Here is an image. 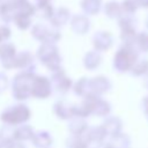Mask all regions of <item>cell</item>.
Masks as SVG:
<instances>
[{
    "label": "cell",
    "mask_w": 148,
    "mask_h": 148,
    "mask_svg": "<svg viewBox=\"0 0 148 148\" xmlns=\"http://www.w3.org/2000/svg\"><path fill=\"white\" fill-rule=\"evenodd\" d=\"M87 128H88V125H87V121L84 120V118H81V117H77V116H73L69 119L68 130L72 133V135H80Z\"/></svg>",
    "instance_id": "cell-18"
},
{
    "label": "cell",
    "mask_w": 148,
    "mask_h": 148,
    "mask_svg": "<svg viewBox=\"0 0 148 148\" xmlns=\"http://www.w3.org/2000/svg\"><path fill=\"white\" fill-rule=\"evenodd\" d=\"M53 111L56 116L60 119H71L74 116V105L66 101H58L53 105Z\"/></svg>",
    "instance_id": "cell-12"
},
{
    "label": "cell",
    "mask_w": 148,
    "mask_h": 148,
    "mask_svg": "<svg viewBox=\"0 0 148 148\" xmlns=\"http://www.w3.org/2000/svg\"><path fill=\"white\" fill-rule=\"evenodd\" d=\"M15 15H16V7L12 2L6 1L0 5V17L3 22L9 23L14 21Z\"/></svg>",
    "instance_id": "cell-20"
},
{
    "label": "cell",
    "mask_w": 148,
    "mask_h": 148,
    "mask_svg": "<svg viewBox=\"0 0 148 148\" xmlns=\"http://www.w3.org/2000/svg\"><path fill=\"white\" fill-rule=\"evenodd\" d=\"M147 73H148V59H146V58L139 59L138 58V60L131 68V74L135 75V76H141Z\"/></svg>",
    "instance_id": "cell-28"
},
{
    "label": "cell",
    "mask_w": 148,
    "mask_h": 148,
    "mask_svg": "<svg viewBox=\"0 0 148 148\" xmlns=\"http://www.w3.org/2000/svg\"><path fill=\"white\" fill-rule=\"evenodd\" d=\"M9 2H12L15 7H17V6H20L21 3H23V2H25L27 0H8Z\"/></svg>",
    "instance_id": "cell-38"
},
{
    "label": "cell",
    "mask_w": 148,
    "mask_h": 148,
    "mask_svg": "<svg viewBox=\"0 0 148 148\" xmlns=\"http://www.w3.org/2000/svg\"><path fill=\"white\" fill-rule=\"evenodd\" d=\"M35 132L29 125H20L18 127H15V141H25L31 140Z\"/></svg>",
    "instance_id": "cell-23"
},
{
    "label": "cell",
    "mask_w": 148,
    "mask_h": 148,
    "mask_svg": "<svg viewBox=\"0 0 148 148\" xmlns=\"http://www.w3.org/2000/svg\"><path fill=\"white\" fill-rule=\"evenodd\" d=\"M138 8L141 7V8H148V0H134Z\"/></svg>",
    "instance_id": "cell-35"
},
{
    "label": "cell",
    "mask_w": 148,
    "mask_h": 148,
    "mask_svg": "<svg viewBox=\"0 0 148 148\" xmlns=\"http://www.w3.org/2000/svg\"><path fill=\"white\" fill-rule=\"evenodd\" d=\"M121 120L117 117H109L106 118V120L102 124V128L105 133V136L106 135H110L111 138L121 133Z\"/></svg>",
    "instance_id": "cell-13"
},
{
    "label": "cell",
    "mask_w": 148,
    "mask_h": 148,
    "mask_svg": "<svg viewBox=\"0 0 148 148\" xmlns=\"http://www.w3.org/2000/svg\"><path fill=\"white\" fill-rule=\"evenodd\" d=\"M14 23L16 24V27L21 30H25L28 29L30 25H31V17L25 15V14H22V13H17L16 12V15L14 17Z\"/></svg>",
    "instance_id": "cell-29"
},
{
    "label": "cell",
    "mask_w": 148,
    "mask_h": 148,
    "mask_svg": "<svg viewBox=\"0 0 148 148\" xmlns=\"http://www.w3.org/2000/svg\"><path fill=\"white\" fill-rule=\"evenodd\" d=\"M102 7V0H81V9L87 15H96Z\"/></svg>",
    "instance_id": "cell-22"
},
{
    "label": "cell",
    "mask_w": 148,
    "mask_h": 148,
    "mask_svg": "<svg viewBox=\"0 0 148 148\" xmlns=\"http://www.w3.org/2000/svg\"><path fill=\"white\" fill-rule=\"evenodd\" d=\"M37 58L52 73L60 69L61 57L58 53V47L56 46V44L43 43L37 51Z\"/></svg>",
    "instance_id": "cell-2"
},
{
    "label": "cell",
    "mask_w": 148,
    "mask_h": 148,
    "mask_svg": "<svg viewBox=\"0 0 148 148\" xmlns=\"http://www.w3.org/2000/svg\"><path fill=\"white\" fill-rule=\"evenodd\" d=\"M146 27H147V29H148V15H147V17H146Z\"/></svg>",
    "instance_id": "cell-41"
},
{
    "label": "cell",
    "mask_w": 148,
    "mask_h": 148,
    "mask_svg": "<svg viewBox=\"0 0 148 148\" xmlns=\"http://www.w3.org/2000/svg\"><path fill=\"white\" fill-rule=\"evenodd\" d=\"M69 17H71L69 10L67 8H65V7H60V8L56 9V10H53V15L50 18L51 25H53L54 28L62 27L68 22Z\"/></svg>",
    "instance_id": "cell-15"
},
{
    "label": "cell",
    "mask_w": 148,
    "mask_h": 148,
    "mask_svg": "<svg viewBox=\"0 0 148 148\" xmlns=\"http://www.w3.org/2000/svg\"><path fill=\"white\" fill-rule=\"evenodd\" d=\"M142 110H143V113H145L146 118L148 119V96H146L142 99Z\"/></svg>",
    "instance_id": "cell-34"
},
{
    "label": "cell",
    "mask_w": 148,
    "mask_h": 148,
    "mask_svg": "<svg viewBox=\"0 0 148 148\" xmlns=\"http://www.w3.org/2000/svg\"><path fill=\"white\" fill-rule=\"evenodd\" d=\"M16 56V49L10 43H3L0 44V60L2 67L6 69L14 68V61Z\"/></svg>",
    "instance_id": "cell-9"
},
{
    "label": "cell",
    "mask_w": 148,
    "mask_h": 148,
    "mask_svg": "<svg viewBox=\"0 0 148 148\" xmlns=\"http://www.w3.org/2000/svg\"><path fill=\"white\" fill-rule=\"evenodd\" d=\"M0 43H2V39H1V37H0Z\"/></svg>",
    "instance_id": "cell-43"
},
{
    "label": "cell",
    "mask_w": 148,
    "mask_h": 148,
    "mask_svg": "<svg viewBox=\"0 0 148 148\" xmlns=\"http://www.w3.org/2000/svg\"><path fill=\"white\" fill-rule=\"evenodd\" d=\"M101 61H102V57H101L99 52H97L96 50L89 51V52L84 56V58H83V65H84V67H86L87 69H89V71L96 69V68L99 66Z\"/></svg>",
    "instance_id": "cell-19"
},
{
    "label": "cell",
    "mask_w": 148,
    "mask_h": 148,
    "mask_svg": "<svg viewBox=\"0 0 148 148\" xmlns=\"http://www.w3.org/2000/svg\"><path fill=\"white\" fill-rule=\"evenodd\" d=\"M71 28L77 35H84L90 28V21L86 15H74L71 20Z\"/></svg>",
    "instance_id": "cell-11"
},
{
    "label": "cell",
    "mask_w": 148,
    "mask_h": 148,
    "mask_svg": "<svg viewBox=\"0 0 148 148\" xmlns=\"http://www.w3.org/2000/svg\"><path fill=\"white\" fill-rule=\"evenodd\" d=\"M34 146L36 148H49L52 145V136L46 131H38L34 134L31 139Z\"/></svg>",
    "instance_id": "cell-17"
},
{
    "label": "cell",
    "mask_w": 148,
    "mask_h": 148,
    "mask_svg": "<svg viewBox=\"0 0 148 148\" xmlns=\"http://www.w3.org/2000/svg\"><path fill=\"white\" fill-rule=\"evenodd\" d=\"M104 13L110 18H119L123 15V9L119 2L117 1H109L104 6Z\"/></svg>",
    "instance_id": "cell-24"
},
{
    "label": "cell",
    "mask_w": 148,
    "mask_h": 148,
    "mask_svg": "<svg viewBox=\"0 0 148 148\" xmlns=\"http://www.w3.org/2000/svg\"><path fill=\"white\" fill-rule=\"evenodd\" d=\"M143 84H145V87L148 89V73H147V75H146L145 80H143Z\"/></svg>",
    "instance_id": "cell-40"
},
{
    "label": "cell",
    "mask_w": 148,
    "mask_h": 148,
    "mask_svg": "<svg viewBox=\"0 0 148 148\" xmlns=\"http://www.w3.org/2000/svg\"><path fill=\"white\" fill-rule=\"evenodd\" d=\"M113 38L108 31H98L92 36V44L97 52L106 51L112 46Z\"/></svg>",
    "instance_id": "cell-10"
},
{
    "label": "cell",
    "mask_w": 148,
    "mask_h": 148,
    "mask_svg": "<svg viewBox=\"0 0 148 148\" xmlns=\"http://www.w3.org/2000/svg\"><path fill=\"white\" fill-rule=\"evenodd\" d=\"M87 136L89 142H103V139L105 138V133L102 128V126L98 127H88L87 128Z\"/></svg>",
    "instance_id": "cell-26"
},
{
    "label": "cell",
    "mask_w": 148,
    "mask_h": 148,
    "mask_svg": "<svg viewBox=\"0 0 148 148\" xmlns=\"http://www.w3.org/2000/svg\"><path fill=\"white\" fill-rule=\"evenodd\" d=\"M80 148H88V146H83V147H80Z\"/></svg>",
    "instance_id": "cell-42"
},
{
    "label": "cell",
    "mask_w": 148,
    "mask_h": 148,
    "mask_svg": "<svg viewBox=\"0 0 148 148\" xmlns=\"http://www.w3.org/2000/svg\"><path fill=\"white\" fill-rule=\"evenodd\" d=\"M1 120L8 125H22L30 118V110L24 104H16L7 106L0 116Z\"/></svg>",
    "instance_id": "cell-4"
},
{
    "label": "cell",
    "mask_w": 148,
    "mask_h": 148,
    "mask_svg": "<svg viewBox=\"0 0 148 148\" xmlns=\"http://www.w3.org/2000/svg\"><path fill=\"white\" fill-rule=\"evenodd\" d=\"M14 67L18 68V69H22V72L34 73V71L36 68L34 56L28 51H23L21 53H16L15 61H14Z\"/></svg>",
    "instance_id": "cell-8"
},
{
    "label": "cell",
    "mask_w": 148,
    "mask_h": 148,
    "mask_svg": "<svg viewBox=\"0 0 148 148\" xmlns=\"http://www.w3.org/2000/svg\"><path fill=\"white\" fill-rule=\"evenodd\" d=\"M111 148H130L131 140L126 134L119 133L111 138V141L109 142Z\"/></svg>",
    "instance_id": "cell-27"
},
{
    "label": "cell",
    "mask_w": 148,
    "mask_h": 148,
    "mask_svg": "<svg viewBox=\"0 0 148 148\" xmlns=\"http://www.w3.org/2000/svg\"><path fill=\"white\" fill-rule=\"evenodd\" d=\"M120 6L123 9V14H125V15H133L135 13V10L138 9V6L134 0H124L120 3Z\"/></svg>",
    "instance_id": "cell-31"
},
{
    "label": "cell",
    "mask_w": 148,
    "mask_h": 148,
    "mask_svg": "<svg viewBox=\"0 0 148 148\" xmlns=\"http://www.w3.org/2000/svg\"><path fill=\"white\" fill-rule=\"evenodd\" d=\"M31 35L37 40H40L43 43H52V44L58 42L60 38V32L58 28H54L53 25L49 27L44 23H36L32 27Z\"/></svg>",
    "instance_id": "cell-5"
},
{
    "label": "cell",
    "mask_w": 148,
    "mask_h": 148,
    "mask_svg": "<svg viewBox=\"0 0 148 148\" xmlns=\"http://www.w3.org/2000/svg\"><path fill=\"white\" fill-rule=\"evenodd\" d=\"M34 77L35 74L28 72H21L15 75L12 83L13 96L15 99L25 101L31 96V84Z\"/></svg>",
    "instance_id": "cell-3"
},
{
    "label": "cell",
    "mask_w": 148,
    "mask_h": 148,
    "mask_svg": "<svg viewBox=\"0 0 148 148\" xmlns=\"http://www.w3.org/2000/svg\"><path fill=\"white\" fill-rule=\"evenodd\" d=\"M92 92L96 96H101L102 94L106 92L111 88V82L105 76H96L94 79H90Z\"/></svg>",
    "instance_id": "cell-14"
},
{
    "label": "cell",
    "mask_w": 148,
    "mask_h": 148,
    "mask_svg": "<svg viewBox=\"0 0 148 148\" xmlns=\"http://www.w3.org/2000/svg\"><path fill=\"white\" fill-rule=\"evenodd\" d=\"M111 111V105L109 102L102 99L101 97H98L95 102L94 105V110H92V114H96L98 117H106Z\"/></svg>",
    "instance_id": "cell-25"
},
{
    "label": "cell",
    "mask_w": 148,
    "mask_h": 148,
    "mask_svg": "<svg viewBox=\"0 0 148 148\" xmlns=\"http://www.w3.org/2000/svg\"><path fill=\"white\" fill-rule=\"evenodd\" d=\"M50 82H51L52 89L56 90L59 94L67 92L71 89V86H72L71 79L66 75V73L61 68L52 73V77H51Z\"/></svg>",
    "instance_id": "cell-7"
},
{
    "label": "cell",
    "mask_w": 148,
    "mask_h": 148,
    "mask_svg": "<svg viewBox=\"0 0 148 148\" xmlns=\"http://www.w3.org/2000/svg\"><path fill=\"white\" fill-rule=\"evenodd\" d=\"M138 60V52L134 46L124 45L114 54L113 68L119 73H125L131 71L135 61Z\"/></svg>",
    "instance_id": "cell-1"
},
{
    "label": "cell",
    "mask_w": 148,
    "mask_h": 148,
    "mask_svg": "<svg viewBox=\"0 0 148 148\" xmlns=\"http://www.w3.org/2000/svg\"><path fill=\"white\" fill-rule=\"evenodd\" d=\"M0 37H1L2 42H6L10 37V29L5 24L0 25Z\"/></svg>",
    "instance_id": "cell-32"
},
{
    "label": "cell",
    "mask_w": 148,
    "mask_h": 148,
    "mask_svg": "<svg viewBox=\"0 0 148 148\" xmlns=\"http://www.w3.org/2000/svg\"><path fill=\"white\" fill-rule=\"evenodd\" d=\"M95 148H111V146H110V143L99 142V143H96V147Z\"/></svg>",
    "instance_id": "cell-37"
},
{
    "label": "cell",
    "mask_w": 148,
    "mask_h": 148,
    "mask_svg": "<svg viewBox=\"0 0 148 148\" xmlns=\"http://www.w3.org/2000/svg\"><path fill=\"white\" fill-rule=\"evenodd\" d=\"M52 92V87L50 79L46 76H36L32 80L31 84V96L35 98H47Z\"/></svg>",
    "instance_id": "cell-6"
},
{
    "label": "cell",
    "mask_w": 148,
    "mask_h": 148,
    "mask_svg": "<svg viewBox=\"0 0 148 148\" xmlns=\"http://www.w3.org/2000/svg\"><path fill=\"white\" fill-rule=\"evenodd\" d=\"M8 87V77L5 73L0 72V92L6 90Z\"/></svg>",
    "instance_id": "cell-33"
},
{
    "label": "cell",
    "mask_w": 148,
    "mask_h": 148,
    "mask_svg": "<svg viewBox=\"0 0 148 148\" xmlns=\"http://www.w3.org/2000/svg\"><path fill=\"white\" fill-rule=\"evenodd\" d=\"M133 46L135 50H140L141 52H148V32H141L136 35Z\"/></svg>",
    "instance_id": "cell-30"
},
{
    "label": "cell",
    "mask_w": 148,
    "mask_h": 148,
    "mask_svg": "<svg viewBox=\"0 0 148 148\" xmlns=\"http://www.w3.org/2000/svg\"><path fill=\"white\" fill-rule=\"evenodd\" d=\"M73 90L77 96H81L83 98H87V97L94 95L92 88H91V83H90V79H87V77H81L74 84Z\"/></svg>",
    "instance_id": "cell-16"
},
{
    "label": "cell",
    "mask_w": 148,
    "mask_h": 148,
    "mask_svg": "<svg viewBox=\"0 0 148 148\" xmlns=\"http://www.w3.org/2000/svg\"><path fill=\"white\" fill-rule=\"evenodd\" d=\"M0 148H10V143H1L0 142Z\"/></svg>",
    "instance_id": "cell-39"
},
{
    "label": "cell",
    "mask_w": 148,
    "mask_h": 148,
    "mask_svg": "<svg viewBox=\"0 0 148 148\" xmlns=\"http://www.w3.org/2000/svg\"><path fill=\"white\" fill-rule=\"evenodd\" d=\"M10 148H25L22 143H20L18 141H15L13 143H10Z\"/></svg>",
    "instance_id": "cell-36"
},
{
    "label": "cell",
    "mask_w": 148,
    "mask_h": 148,
    "mask_svg": "<svg viewBox=\"0 0 148 148\" xmlns=\"http://www.w3.org/2000/svg\"><path fill=\"white\" fill-rule=\"evenodd\" d=\"M0 142L1 143L15 142V126L5 124L0 127Z\"/></svg>",
    "instance_id": "cell-21"
}]
</instances>
